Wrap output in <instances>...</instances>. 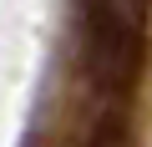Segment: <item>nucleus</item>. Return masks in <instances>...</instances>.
Returning a JSON list of instances; mask_svg holds the SVG:
<instances>
[{
    "label": "nucleus",
    "mask_w": 152,
    "mask_h": 147,
    "mask_svg": "<svg viewBox=\"0 0 152 147\" xmlns=\"http://www.w3.org/2000/svg\"><path fill=\"white\" fill-rule=\"evenodd\" d=\"M91 147H127V137H122V132H117V127H107V132H102V137H96V142H91Z\"/></svg>",
    "instance_id": "f257e3e1"
}]
</instances>
